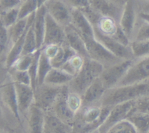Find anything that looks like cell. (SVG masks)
Instances as JSON below:
<instances>
[{
  "label": "cell",
  "instance_id": "obj_32",
  "mask_svg": "<svg viewBox=\"0 0 149 133\" xmlns=\"http://www.w3.org/2000/svg\"><path fill=\"white\" fill-rule=\"evenodd\" d=\"M130 48L135 59L149 56V39L140 42L132 41L131 42Z\"/></svg>",
  "mask_w": 149,
  "mask_h": 133
},
{
  "label": "cell",
  "instance_id": "obj_2",
  "mask_svg": "<svg viewBox=\"0 0 149 133\" xmlns=\"http://www.w3.org/2000/svg\"><path fill=\"white\" fill-rule=\"evenodd\" d=\"M104 69L97 61L85 58L81 70L69 83V90L82 96L87 88L100 77Z\"/></svg>",
  "mask_w": 149,
  "mask_h": 133
},
{
  "label": "cell",
  "instance_id": "obj_7",
  "mask_svg": "<svg viewBox=\"0 0 149 133\" xmlns=\"http://www.w3.org/2000/svg\"><path fill=\"white\" fill-rule=\"evenodd\" d=\"M94 31L95 39L111 53L122 60H135L130 47L124 46L112 37L103 34L97 28H94Z\"/></svg>",
  "mask_w": 149,
  "mask_h": 133
},
{
  "label": "cell",
  "instance_id": "obj_34",
  "mask_svg": "<svg viewBox=\"0 0 149 133\" xmlns=\"http://www.w3.org/2000/svg\"><path fill=\"white\" fill-rule=\"evenodd\" d=\"M106 133H138V132L129 121L124 120L111 127Z\"/></svg>",
  "mask_w": 149,
  "mask_h": 133
},
{
  "label": "cell",
  "instance_id": "obj_41",
  "mask_svg": "<svg viewBox=\"0 0 149 133\" xmlns=\"http://www.w3.org/2000/svg\"><path fill=\"white\" fill-rule=\"evenodd\" d=\"M22 2L23 1H17V0H1L0 1L1 11H5L20 7Z\"/></svg>",
  "mask_w": 149,
  "mask_h": 133
},
{
  "label": "cell",
  "instance_id": "obj_25",
  "mask_svg": "<svg viewBox=\"0 0 149 133\" xmlns=\"http://www.w3.org/2000/svg\"><path fill=\"white\" fill-rule=\"evenodd\" d=\"M75 54L77 53L67 44H65L60 46L58 52L55 57L49 61L53 68L61 69L67 62V61Z\"/></svg>",
  "mask_w": 149,
  "mask_h": 133
},
{
  "label": "cell",
  "instance_id": "obj_44",
  "mask_svg": "<svg viewBox=\"0 0 149 133\" xmlns=\"http://www.w3.org/2000/svg\"><path fill=\"white\" fill-rule=\"evenodd\" d=\"M89 133H100V130H99V129H97L93 130V131L90 132H89Z\"/></svg>",
  "mask_w": 149,
  "mask_h": 133
},
{
  "label": "cell",
  "instance_id": "obj_18",
  "mask_svg": "<svg viewBox=\"0 0 149 133\" xmlns=\"http://www.w3.org/2000/svg\"><path fill=\"white\" fill-rule=\"evenodd\" d=\"M66 44L78 55L81 56L84 58H88V52L85 42L81 37L77 33L71 24L65 28Z\"/></svg>",
  "mask_w": 149,
  "mask_h": 133
},
{
  "label": "cell",
  "instance_id": "obj_27",
  "mask_svg": "<svg viewBox=\"0 0 149 133\" xmlns=\"http://www.w3.org/2000/svg\"><path fill=\"white\" fill-rule=\"evenodd\" d=\"M84 60L85 58H83L82 56L78 54H75L71 58H70L61 69L74 77L82 68Z\"/></svg>",
  "mask_w": 149,
  "mask_h": 133
},
{
  "label": "cell",
  "instance_id": "obj_38",
  "mask_svg": "<svg viewBox=\"0 0 149 133\" xmlns=\"http://www.w3.org/2000/svg\"><path fill=\"white\" fill-rule=\"evenodd\" d=\"M112 37H113V39H116V40L118 42H119L121 45H124V46L125 47H130L132 41H131V39L128 37L127 35L125 33V32L122 30V28L119 26H119H118L117 31H116L115 34L113 35Z\"/></svg>",
  "mask_w": 149,
  "mask_h": 133
},
{
  "label": "cell",
  "instance_id": "obj_35",
  "mask_svg": "<svg viewBox=\"0 0 149 133\" xmlns=\"http://www.w3.org/2000/svg\"><path fill=\"white\" fill-rule=\"evenodd\" d=\"M33 54L22 55L10 70H18V71H28L29 67L31 65L32 61H33Z\"/></svg>",
  "mask_w": 149,
  "mask_h": 133
},
{
  "label": "cell",
  "instance_id": "obj_23",
  "mask_svg": "<svg viewBox=\"0 0 149 133\" xmlns=\"http://www.w3.org/2000/svg\"><path fill=\"white\" fill-rule=\"evenodd\" d=\"M46 129L49 133H72V127L64 123L53 113H46Z\"/></svg>",
  "mask_w": 149,
  "mask_h": 133
},
{
  "label": "cell",
  "instance_id": "obj_15",
  "mask_svg": "<svg viewBox=\"0 0 149 133\" xmlns=\"http://www.w3.org/2000/svg\"><path fill=\"white\" fill-rule=\"evenodd\" d=\"M14 83L20 115L23 113H28L31 107L35 103V91L31 86Z\"/></svg>",
  "mask_w": 149,
  "mask_h": 133
},
{
  "label": "cell",
  "instance_id": "obj_24",
  "mask_svg": "<svg viewBox=\"0 0 149 133\" xmlns=\"http://www.w3.org/2000/svg\"><path fill=\"white\" fill-rule=\"evenodd\" d=\"M126 120L134 126L138 133L149 132V115L148 114L140 112L134 108Z\"/></svg>",
  "mask_w": 149,
  "mask_h": 133
},
{
  "label": "cell",
  "instance_id": "obj_45",
  "mask_svg": "<svg viewBox=\"0 0 149 133\" xmlns=\"http://www.w3.org/2000/svg\"><path fill=\"white\" fill-rule=\"evenodd\" d=\"M148 133H149V132H148Z\"/></svg>",
  "mask_w": 149,
  "mask_h": 133
},
{
  "label": "cell",
  "instance_id": "obj_1",
  "mask_svg": "<svg viewBox=\"0 0 149 133\" xmlns=\"http://www.w3.org/2000/svg\"><path fill=\"white\" fill-rule=\"evenodd\" d=\"M149 86L146 83L116 86L105 92L99 105L112 108L116 105L135 101L147 96Z\"/></svg>",
  "mask_w": 149,
  "mask_h": 133
},
{
  "label": "cell",
  "instance_id": "obj_17",
  "mask_svg": "<svg viewBox=\"0 0 149 133\" xmlns=\"http://www.w3.org/2000/svg\"><path fill=\"white\" fill-rule=\"evenodd\" d=\"M1 97L4 105L10 110L13 115L20 120V113L17 106V94L14 82H6L1 86Z\"/></svg>",
  "mask_w": 149,
  "mask_h": 133
},
{
  "label": "cell",
  "instance_id": "obj_6",
  "mask_svg": "<svg viewBox=\"0 0 149 133\" xmlns=\"http://www.w3.org/2000/svg\"><path fill=\"white\" fill-rule=\"evenodd\" d=\"M133 61L134 60H123L104 69L100 78L107 90L116 87L119 84Z\"/></svg>",
  "mask_w": 149,
  "mask_h": 133
},
{
  "label": "cell",
  "instance_id": "obj_12",
  "mask_svg": "<svg viewBox=\"0 0 149 133\" xmlns=\"http://www.w3.org/2000/svg\"><path fill=\"white\" fill-rule=\"evenodd\" d=\"M71 25L81 37L84 42L95 38V31L93 25L89 22L84 15L79 10L71 8Z\"/></svg>",
  "mask_w": 149,
  "mask_h": 133
},
{
  "label": "cell",
  "instance_id": "obj_40",
  "mask_svg": "<svg viewBox=\"0 0 149 133\" xmlns=\"http://www.w3.org/2000/svg\"><path fill=\"white\" fill-rule=\"evenodd\" d=\"M135 109L149 115V96H145L136 100Z\"/></svg>",
  "mask_w": 149,
  "mask_h": 133
},
{
  "label": "cell",
  "instance_id": "obj_4",
  "mask_svg": "<svg viewBox=\"0 0 149 133\" xmlns=\"http://www.w3.org/2000/svg\"><path fill=\"white\" fill-rule=\"evenodd\" d=\"M66 86L58 87L43 84L35 91V104L45 113L51 112L55 102Z\"/></svg>",
  "mask_w": 149,
  "mask_h": 133
},
{
  "label": "cell",
  "instance_id": "obj_8",
  "mask_svg": "<svg viewBox=\"0 0 149 133\" xmlns=\"http://www.w3.org/2000/svg\"><path fill=\"white\" fill-rule=\"evenodd\" d=\"M135 102L136 100L131 101L112 107L106 119L99 128L100 133H106L113 125L126 120L135 108Z\"/></svg>",
  "mask_w": 149,
  "mask_h": 133
},
{
  "label": "cell",
  "instance_id": "obj_29",
  "mask_svg": "<svg viewBox=\"0 0 149 133\" xmlns=\"http://www.w3.org/2000/svg\"><path fill=\"white\" fill-rule=\"evenodd\" d=\"M118 26L119 23L113 19L107 17H101L97 26L94 28H97L103 34L113 37L117 31Z\"/></svg>",
  "mask_w": 149,
  "mask_h": 133
},
{
  "label": "cell",
  "instance_id": "obj_36",
  "mask_svg": "<svg viewBox=\"0 0 149 133\" xmlns=\"http://www.w3.org/2000/svg\"><path fill=\"white\" fill-rule=\"evenodd\" d=\"M12 71V80L14 83L31 86V80L28 71H18L10 70Z\"/></svg>",
  "mask_w": 149,
  "mask_h": 133
},
{
  "label": "cell",
  "instance_id": "obj_14",
  "mask_svg": "<svg viewBox=\"0 0 149 133\" xmlns=\"http://www.w3.org/2000/svg\"><path fill=\"white\" fill-rule=\"evenodd\" d=\"M68 91H69L68 88L65 87L63 91L61 94V96L58 99L57 102H55L51 112H52L54 115H56L59 119L63 121L64 123L72 127L74 121H75L77 114L74 113L70 109L68 103H67L66 97Z\"/></svg>",
  "mask_w": 149,
  "mask_h": 133
},
{
  "label": "cell",
  "instance_id": "obj_26",
  "mask_svg": "<svg viewBox=\"0 0 149 133\" xmlns=\"http://www.w3.org/2000/svg\"><path fill=\"white\" fill-rule=\"evenodd\" d=\"M53 68L51 64L50 61L41 49V54L39 56V64H38L37 72V87L42 86L45 82V79L47 75Z\"/></svg>",
  "mask_w": 149,
  "mask_h": 133
},
{
  "label": "cell",
  "instance_id": "obj_33",
  "mask_svg": "<svg viewBox=\"0 0 149 133\" xmlns=\"http://www.w3.org/2000/svg\"><path fill=\"white\" fill-rule=\"evenodd\" d=\"M66 100L70 109L75 114L78 113L83 108L82 97L79 94L71 91L69 90L68 94H67Z\"/></svg>",
  "mask_w": 149,
  "mask_h": 133
},
{
  "label": "cell",
  "instance_id": "obj_5",
  "mask_svg": "<svg viewBox=\"0 0 149 133\" xmlns=\"http://www.w3.org/2000/svg\"><path fill=\"white\" fill-rule=\"evenodd\" d=\"M89 57L103 65L105 68L111 67L123 61L108 51L95 37L85 42Z\"/></svg>",
  "mask_w": 149,
  "mask_h": 133
},
{
  "label": "cell",
  "instance_id": "obj_16",
  "mask_svg": "<svg viewBox=\"0 0 149 133\" xmlns=\"http://www.w3.org/2000/svg\"><path fill=\"white\" fill-rule=\"evenodd\" d=\"M27 115L29 132L44 133L45 129L46 113L34 103L31 107Z\"/></svg>",
  "mask_w": 149,
  "mask_h": 133
},
{
  "label": "cell",
  "instance_id": "obj_9",
  "mask_svg": "<svg viewBox=\"0 0 149 133\" xmlns=\"http://www.w3.org/2000/svg\"><path fill=\"white\" fill-rule=\"evenodd\" d=\"M65 44H66V37H65V28L55 21L47 13L43 47L52 45H63Z\"/></svg>",
  "mask_w": 149,
  "mask_h": 133
},
{
  "label": "cell",
  "instance_id": "obj_13",
  "mask_svg": "<svg viewBox=\"0 0 149 133\" xmlns=\"http://www.w3.org/2000/svg\"><path fill=\"white\" fill-rule=\"evenodd\" d=\"M137 20V12L135 2L134 1H126L122 11L119 25L122 30L132 41L135 32Z\"/></svg>",
  "mask_w": 149,
  "mask_h": 133
},
{
  "label": "cell",
  "instance_id": "obj_31",
  "mask_svg": "<svg viewBox=\"0 0 149 133\" xmlns=\"http://www.w3.org/2000/svg\"><path fill=\"white\" fill-rule=\"evenodd\" d=\"M19 7L1 11V26L9 29L19 20Z\"/></svg>",
  "mask_w": 149,
  "mask_h": 133
},
{
  "label": "cell",
  "instance_id": "obj_3",
  "mask_svg": "<svg viewBox=\"0 0 149 133\" xmlns=\"http://www.w3.org/2000/svg\"><path fill=\"white\" fill-rule=\"evenodd\" d=\"M149 80V56L134 60L117 86L140 84Z\"/></svg>",
  "mask_w": 149,
  "mask_h": 133
},
{
  "label": "cell",
  "instance_id": "obj_10",
  "mask_svg": "<svg viewBox=\"0 0 149 133\" xmlns=\"http://www.w3.org/2000/svg\"><path fill=\"white\" fill-rule=\"evenodd\" d=\"M45 7L48 14L60 25L65 28L71 24V9L65 1H46Z\"/></svg>",
  "mask_w": 149,
  "mask_h": 133
},
{
  "label": "cell",
  "instance_id": "obj_30",
  "mask_svg": "<svg viewBox=\"0 0 149 133\" xmlns=\"http://www.w3.org/2000/svg\"><path fill=\"white\" fill-rule=\"evenodd\" d=\"M39 50L36 35L32 26L29 28L26 34L22 55H31Z\"/></svg>",
  "mask_w": 149,
  "mask_h": 133
},
{
  "label": "cell",
  "instance_id": "obj_22",
  "mask_svg": "<svg viewBox=\"0 0 149 133\" xmlns=\"http://www.w3.org/2000/svg\"><path fill=\"white\" fill-rule=\"evenodd\" d=\"M74 77L61 69L52 68L47 75L44 84L52 86L63 87L65 85H69Z\"/></svg>",
  "mask_w": 149,
  "mask_h": 133
},
{
  "label": "cell",
  "instance_id": "obj_11",
  "mask_svg": "<svg viewBox=\"0 0 149 133\" xmlns=\"http://www.w3.org/2000/svg\"><path fill=\"white\" fill-rule=\"evenodd\" d=\"M126 1H90L91 6L102 16L113 19L119 23Z\"/></svg>",
  "mask_w": 149,
  "mask_h": 133
},
{
  "label": "cell",
  "instance_id": "obj_39",
  "mask_svg": "<svg viewBox=\"0 0 149 133\" xmlns=\"http://www.w3.org/2000/svg\"><path fill=\"white\" fill-rule=\"evenodd\" d=\"M10 37L7 29L4 26H1V35H0V47H1V54L3 56V53L6 52L7 49V46L10 45Z\"/></svg>",
  "mask_w": 149,
  "mask_h": 133
},
{
  "label": "cell",
  "instance_id": "obj_20",
  "mask_svg": "<svg viewBox=\"0 0 149 133\" xmlns=\"http://www.w3.org/2000/svg\"><path fill=\"white\" fill-rule=\"evenodd\" d=\"M46 2V1H45ZM47 9L45 7V3L39 7L35 13L34 20H33L32 27L36 35V41L39 49H42L43 47L44 38H45V25H46V15Z\"/></svg>",
  "mask_w": 149,
  "mask_h": 133
},
{
  "label": "cell",
  "instance_id": "obj_19",
  "mask_svg": "<svg viewBox=\"0 0 149 133\" xmlns=\"http://www.w3.org/2000/svg\"><path fill=\"white\" fill-rule=\"evenodd\" d=\"M107 89L105 87L101 78L98 77L93 84L90 85L81 96L83 101V107L96 105L100 103L105 92Z\"/></svg>",
  "mask_w": 149,
  "mask_h": 133
},
{
  "label": "cell",
  "instance_id": "obj_21",
  "mask_svg": "<svg viewBox=\"0 0 149 133\" xmlns=\"http://www.w3.org/2000/svg\"><path fill=\"white\" fill-rule=\"evenodd\" d=\"M34 16L35 13H33V15L29 16L28 18L19 19L14 25H13L9 29H7L11 45L14 44L15 42H17L19 39H20L28 32L29 28L33 24Z\"/></svg>",
  "mask_w": 149,
  "mask_h": 133
},
{
  "label": "cell",
  "instance_id": "obj_37",
  "mask_svg": "<svg viewBox=\"0 0 149 133\" xmlns=\"http://www.w3.org/2000/svg\"><path fill=\"white\" fill-rule=\"evenodd\" d=\"M149 39V23H145L143 21V23L140 25L139 27L135 30V34L132 37V41H144L148 40Z\"/></svg>",
  "mask_w": 149,
  "mask_h": 133
},
{
  "label": "cell",
  "instance_id": "obj_43",
  "mask_svg": "<svg viewBox=\"0 0 149 133\" xmlns=\"http://www.w3.org/2000/svg\"><path fill=\"white\" fill-rule=\"evenodd\" d=\"M141 13L149 14V1H148V2H146L144 4V6L142 8V10H141Z\"/></svg>",
  "mask_w": 149,
  "mask_h": 133
},
{
  "label": "cell",
  "instance_id": "obj_42",
  "mask_svg": "<svg viewBox=\"0 0 149 133\" xmlns=\"http://www.w3.org/2000/svg\"><path fill=\"white\" fill-rule=\"evenodd\" d=\"M138 15H139V18L142 21L149 23V14H146V13H143L141 12Z\"/></svg>",
  "mask_w": 149,
  "mask_h": 133
},
{
  "label": "cell",
  "instance_id": "obj_28",
  "mask_svg": "<svg viewBox=\"0 0 149 133\" xmlns=\"http://www.w3.org/2000/svg\"><path fill=\"white\" fill-rule=\"evenodd\" d=\"M46 1L28 0L22 2L19 7V19L28 18L36 12L39 7L43 5Z\"/></svg>",
  "mask_w": 149,
  "mask_h": 133
}]
</instances>
